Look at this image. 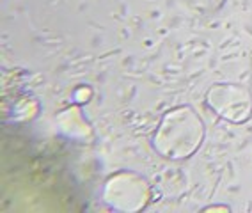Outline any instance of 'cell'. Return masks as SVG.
<instances>
[{
  "mask_svg": "<svg viewBox=\"0 0 252 213\" xmlns=\"http://www.w3.org/2000/svg\"><path fill=\"white\" fill-rule=\"evenodd\" d=\"M204 122L190 105L176 107L162 118L155 133L153 146L171 160L190 158L204 141Z\"/></svg>",
  "mask_w": 252,
  "mask_h": 213,
  "instance_id": "1",
  "label": "cell"
},
{
  "mask_svg": "<svg viewBox=\"0 0 252 213\" xmlns=\"http://www.w3.org/2000/svg\"><path fill=\"white\" fill-rule=\"evenodd\" d=\"M206 101L219 118L234 124L252 118V92L238 84H217L208 91Z\"/></svg>",
  "mask_w": 252,
  "mask_h": 213,
  "instance_id": "2",
  "label": "cell"
},
{
  "mask_svg": "<svg viewBox=\"0 0 252 213\" xmlns=\"http://www.w3.org/2000/svg\"><path fill=\"white\" fill-rule=\"evenodd\" d=\"M213 210H224V212H229V206H224V204H217V206H208L204 208V212H213Z\"/></svg>",
  "mask_w": 252,
  "mask_h": 213,
  "instance_id": "3",
  "label": "cell"
}]
</instances>
